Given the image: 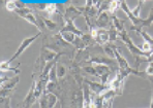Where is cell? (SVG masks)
<instances>
[{
	"label": "cell",
	"mask_w": 153,
	"mask_h": 108,
	"mask_svg": "<svg viewBox=\"0 0 153 108\" xmlns=\"http://www.w3.org/2000/svg\"><path fill=\"white\" fill-rule=\"evenodd\" d=\"M85 63L87 64H100V65H107L112 69V71L118 72L119 71V66L117 63L116 59H112V58L108 57L105 55H91L89 56V59L85 61Z\"/></svg>",
	"instance_id": "1"
},
{
	"label": "cell",
	"mask_w": 153,
	"mask_h": 108,
	"mask_svg": "<svg viewBox=\"0 0 153 108\" xmlns=\"http://www.w3.org/2000/svg\"><path fill=\"white\" fill-rule=\"evenodd\" d=\"M42 32H39L38 31V33H36L35 35H33V36H29V37H27V38H24L23 40H22V42H21V44L19 46V48H18V49H17V51H16L15 54L13 55V57L10 58V60H7V63H12L13 60H16L17 58H19L20 56L22 55V54L24 53V51H26L27 48H28V46H30V44H32L33 42L35 41V40L37 39L39 36H42Z\"/></svg>",
	"instance_id": "2"
},
{
	"label": "cell",
	"mask_w": 153,
	"mask_h": 108,
	"mask_svg": "<svg viewBox=\"0 0 153 108\" xmlns=\"http://www.w3.org/2000/svg\"><path fill=\"white\" fill-rule=\"evenodd\" d=\"M84 82L86 84H88L90 90H91L96 96H102L103 93H105V92L108 91V90H110L109 84H102V82H93V80H89V79H87V78H84Z\"/></svg>",
	"instance_id": "3"
},
{
	"label": "cell",
	"mask_w": 153,
	"mask_h": 108,
	"mask_svg": "<svg viewBox=\"0 0 153 108\" xmlns=\"http://www.w3.org/2000/svg\"><path fill=\"white\" fill-rule=\"evenodd\" d=\"M35 84H36V82L33 79L30 90H29V92L27 93V95L25 97V99L23 100V102H22L21 104H19V107H21V108H30L37 101V98L34 95Z\"/></svg>",
	"instance_id": "4"
},
{
	"label": "cell",
	"mask_w": 153,
	"mask_h": 108,
	"mask_svg": "<svg viewBox=\"0 0 153 108\" xmlns=\"http://www.w3.org/2000/svg\"><path fill=\"white\" fill-rule=\"evenodd\" d=\"M83 15L82 12L80 10V8L78 6L75 5H69L65 8L64 13H63V21H75L76 18Z\"/></svg>",
	"instance_id": "5"
},
{
	"label": "cell",
	"mask_w": 153,
	"mask_h": 108,
	"mask_svg": "<svg viewBox=\"0 0 153 108\" xmlns=\"http://www.w3.org/2000/svg\"><path fill=\"white\" fill-rule=\"evenodd\" d=\"M121 10H122L123 12H124V13L127 15L128 19H129L130 21H131L132 26L138 27V28H141V25H142V23H143L144 19H142V18H136L134 15H132V12H131V10H130V8L128 7L126 1H122V3H121Z\"/></svg>",
	"instance_id": "6"
},
{
	"label": "cell",
	"mask_w": 153,
	"mask_h": 108,
	"mask_svg": "<svg viewBox=\"0 0 153 108\" xmlns=\"http://www.w3.org/2000/svg\"><path fill=\"white\" fill-rule=\"evenodd\" d=\"M112 25V15L109 12H105L98 15L97 19L95 22V27L97 29H105L107 26L111 27Z\"/></svg>",
	"instance_id": "7"
},
{
	"label": "cell",
	"mask_w": 153,
	"mask_h": 108,
	"mask_svg": "<svg viewBox=\"0 0 153 108\" xmlns=\"http://www.w3.org/2000/svg\"><path fill=\"white\" fill-rule=\"evenodd\" d=\"M96 44H98L100 46H105L107 43L110 42L109 38V31H107L105 29H98L97 30V36H96L95 40H94Z\"/></svg>",
	"instance_id": "8"
},
{
	"label": "cell",
	"mask_w": 153,
	"mask_h": 108,
	"mask_svg": "<svg viewBox=\"0 0 153 108\" xmlns=\"http://www.w3.org/2000/svg\"><path fill=\"white\" fill-rule=\"evenodd\" d=\"M60 30H63V31H68V32L74 33L75 35L79 36V37H83L84 36V33L78 28V27L75 25V22L74 21H65L64 22V26L62 27Z\"/></svg>",
	"instance_id": "9"
},
{
	"label": "cell",
	"mask_w": 153,
	"mask_h": 108,
	"mask_svg": "<svg viewBox=\"0 0 153 108\" xmlns=\"http://www.w3.org/2000/svg\"><path fill=\"white\" fill-rule=\"evenodd\" d=\"M130 31H134L136 33L140 34L142 36V38L144 39V41H146V42H148L149 44H151L152 49H153V37L151 35H149L147 32L143 31V29L138 28V27H134V26H130Z\"/></svg>",
	"instance_id": "10"
},
{
	"label": "cell",
	"mask_w": 153,
	"mask_h": 108,
	"mask_svg": "<svg viewBox=\"0 0 153 108\" xmlns=\"http://www.w3.org/2000/svg\"><path fill=\"white\" fill-rule=\"evenodd\" d=\"M19 66H20V64H18L17 67H10V63H7V61H2L1 65H0V67H1V72H3V73L13 72V73H16L17 75H19V73L21 72L20 71V69L18 68Z\"/></svg>",
	"instance_id": "11"
},
{
	"label": "cell",
	"mask_w": 153,
	"mask_h": 108,
	"mask_svg": "<svg viewBox=\"0 0 153 108\" xmlns=\"http://www.w3.org/2000/svg\"><path fill=\"white\" fill-rule=\"evenodd\" d=\"M20 82V77L19 75H15L13 77H10L5 84H1V89H5V90H15L16 85L19 84Z\"/></svg>",
	"instance_id": "12"
},
{
	"label": "cell",
	"mask_w": 153,
	"mask_h": 108,
	"mask_svg": "<svg viewBox=\"0 0 153 108\" xmlns=\"http://www.w3.org/2000/svg\"><path fill=\"white\" fill-rule=\"evenodd\" d=\"M94 67H95L96 71H97L98 75H100V78L102 77V76H105V75H111V73L113 72L112 69L110 68L109 66H107V65L96 64V65H94Z\"/></svg>",
	"instance_id": "13"
},
{
	"label": "cell",
	"mask_w": 153,
	"mask_h": 108,
	"mask_svg": "<svg viewBox=\"0 0 153 108\" xmlns=\"http://www.w3.org/2000/svg\"><path fill=\"white\" fill-rule=\"evenodd\" d=\"M112 25H113L115 27V29L118 31V33H121V32H123V31H125L124 21L119 19V18H117L116 15H112Z\"/></svg>",
	"instance_id": "14"
},
{
	"label": "cell",
	"mask_w": 153,
	"mask_h": 108,
	"mask_svg": "<svg viewBox=\"0 0 153 108\" xmlns=\"http://www.w3.org/2000/svg\"><path fill=\"white\" fill-rule=\"evenodd\" d=\"M59 33L61 34V36L63 37V39L65 40L66 42H68V43H71V46H74V43L76 42V39L78 36L75 35L74 33L71 32H68V31H63V30H60Z\"/></svg>",
	"instance_id": "15"
},
{
	"label": "cell",
	"mask_w": 153,
	"mask_h": 108,
	"mask_svg": "<svg viewBox=\"0 0 153 108\" xmlns=\"http://www.w3.org/2000/svg\"><path fill=\"white\" fill-rule=\"evenodd\" d=\"M40 18H42V20L44 21L45 25H46V28L48 29L49 31H56L58 28V24L55 23L54 21H52V20L48 19V18L44 17V15H40Z\"/></svg>",
	"instance_id": "16"
},
{
	"label": "cell",
	"mask_w": 153,
	"mask_h": 108,
	"mask_svg": "<svg viewBox=\"0 0 153 108\" xmlns=\"http://www.w3.org/2000/svg\"><path fill=\"white\" fill-rule=\"evenodd\" d=\"M115 48L116 46H114V43H107L105 46H102V51H105V54L108 56V57L112 58V59H115Z\"/></svg>",
	"instance_id": "17"
},
{
	"label": "cell",
	"mask_w": 153,
	"mask_h": 108,
	"mask_svg": "<svg viewBox=\"0 0 153 108\" xmlns=\"http://www.w3.org/2000/svg\"><path fill=\"white\" fill-rule=\"evenodd\" d=\"M121 3H122V1H120V0H112V1H110V8H109L110 15H114L117 10L119 8H121Z\"/></svg>",
	"instance_id": "18"
},
{
	"label": "cell",
	"mask_w": 153,
	"mask_h": 108,
	"mask_svg": "<svg viewBox=\"0 0 153 108\" xmlns=\"http://www.w3.org/2000/svg\"><path fill=\"white\" fill-rule=\"evenodd\" d=\"M47 94V101H48L49 108H55L58 103V96L53 93H46Z\"/></svg>",
	"instance_id": "19"
},
{
	"label": "cell",
	"mask_w": 153,
	"mask_h": 108,
	"mask_svg": "<svg viewBox=\"0 0 153 108\" xmlns=\"http://www.w3.org/2000/svg\"><path fill=\"white\" fill-rule=\"evenodd\" d=\"M57 12H58V4L54 3V2H51V3H47L46 10H45L44 12L49 15H53Z\"/></svg>",
	"instance_id": "20"
},
{
	"label": "cell",
	"mask_w": 153,
	"mask_h": 108,
	"mask_svg": "<svg viewBox=\"0 0 153 108\" xmlns=\"http://www.w3.org/2000/svg\"><path fill=\"white\" fill-rule=\"evenodd\" d=\"M56 70H57L58 79H62L65 76V74H66V68H65V66L62 63L58 62L57 65H56Z\"/></svg>",
	"instance_id": "21"
},
{
	"label": "cell",
	"mask_w": 153,
	"mask_h": 108,
	"mask_svg": "<svg viewBox=\"0 0 153 108\" xmlns=\"http://www.w3.org/2000/svg\"><path fill=\"white\" fill-rule=\"evenodd\" d=\"M119 37L118 31L115 29V27L113 25H111L109 29V38H110V43H114L115 41L117 40V38Z\"/></svg>",
	"instance_id": "22"
},
{
	"label": "cell",
	"mask_w": 153,
	"mask_h": 108,
	"mask_svg": "<svg viewBox=\"0 0 153 108\" xmlns=\"http://www.w3.org/2000/svg\"><path fill=\"white\" fill-rule=\"evenodd\" d=\"M152 24H153V6H152L151 10H150V12H149L148 18L144 19L143 23H142V25H141V29H143L144 27H150Z\"/></svg>",
	"instance_id": "23"
},
{
	"label": "cell",
	"mask_w": 153,
	"mask_h": 108,
	"mask_svg": "<svg viewBox=\"0 0 153 108\" xmlns=\"http://www.w3.org/2000/svg\"><path fill=\"white\" fill-rule=\"evenodd\" d=\"M5 8L7 12H15L16 10H18V6H17V0H10V1H6L5 2Z\"/></svg>",
	"instance_id": "24"
},
{
	"label": "cell",
	"mask_w": 153,
	"mask_h": 108,
	"mask_svg": "<svg viewBox=\"0 0 153 108\" xmlns=\"http://www.w3.org/2000/svg\"><path fill=\"white\" fill-rule=\"evenodd\" d=\"M32 12H33V10L31 7H28V6L23 7V8H18V10L15 12L16 15H18L19 17H21V18H23L24 15H29V13H32Z\"/></svg>",
	"instance_id": "25"
},
{
	"label": "cell",
	"mask_w": 153,
	"mask_h": 108,
	"mask_svg": "<svg viewBox=\"0 0 153 108\" xmlns=\"http://www.w3.org/2000/svg\"><path fill=\"white\" fill-rule=\"evenodd\" d=\"M82 69L86 72V73L90 74V75L95 76V77H100V75H98L97 71H96V69L94 66H91V65H89V66H84V67H82Z\"/></svg>",
	"instance_id": "26"
},
{
	"label": "cell",
	"mask_w": 153,
	"mask_h": 108,
	"mask_svg": "<svg viewBox=\"0 0 153 108\" xmlns=\"http://www.w3.org/2000/svg\"><path fill=\"white\" fill-rule=\"evenodd\" d=\"M144 3H145V1H144V0H141V1L138 2V4H137L136 7H134V10H131L132 15H134L136 18H140V12H141L142 6L144 5Z\"/></svg>",
	"instance_id": "27"
},
{
	"label": "cell",
	"mask_w": 153,
	"mask_h": 108,
	"mask_svg": "<svg viewBox=\"0 0 153 108\" xmlns=\"http://www.w3.org/2000/svg\"><path fill=\"white\" fill-rule=\"evenodd\" d=\"M10 101H12V97L0 98V107L1 108H12V106H10Z\"/></svg>",
	"instance_id": "28"
},
{
	"label": "cell",
	"mask_w": 153,
	"mask_h": 108,
	"mask_svg": "<svg viewBox=\"0 0 153 108\" xmlns=\"http://www.w3.org/2000/svg\"><path fill=\"white\" fill-rule=\"evenodd\" d=\"M16 90V89H15ZM15 90H5L1 89L0 90V98H6V97H12L13 93L15 92Z\"/></svg>",
	"instance_id": "29"
},
{
	"label": "cell",
	"mask_w": 153,
	"mask_h": 108,
	"mask_svg": "<svg viewBox=\"0 0 153 108\" xmlns=\"http://www.w3.org/2000/svg\"><path fill=\"white\" fill-rule=\"evenodd\" d=\"M145 73L148 77H153V63H149L145 69Z\"/></svg>",
	"instance_id": "30"
},
{
	"label": "cell",
	"mask_w": 153,
	"mask_h": 108,
	"mask_svg": "<svg viewBox=\"0 0 153 108\" xmlns=\"http://www.w3.org/2000/svg\"><path fill=\"white\" fill-rule=\"evenodd\" d=\"M46 6H47V3H36L34 4V7L37 8L38 10H40V12H45V10H46Z\"/></svg>",
	"instance_id": "31"
},
{
	"label": "cell",
	"mask_w": 153,
	"mask_h": 108,
	"mask_svg": "<svg viewBox=\"0 0 153 108\" xmlns=\"http://www.w3.org/2000/svg\"><path fill=\"white\" fill-rule=\"evenodd\" d=\"M150 108H153V92H152V98H151V102H150Z\"/></svg>",
	"instance_id": "32"
},
{
	"label": "cell",
	"mask_w": 153,
	"mask_h": 108,
	"mask_svg": "<svg viewBox=\"0 0 153 108\" xmlns=\"http://www.w3.org/2000/svg\"><path fill=\"white\" fill-rule=\"evenodd\" d=\"M18 108H21V107H18Z\"/></svg>",
	"instance_id": "33"
},
{
	"label": "cell",
	"mask_w": 153,
	"mask_h": 108,
	"mask_svg": "<svg viewBox=\"0 0 153 108\" xmlns=\"http://www.w3.org/2000/svg\"><path fill=\"white\" fill-rule=\"evenodd\" d=\"M149 108H150V107H149Z\"/></svg>",
	"instance_id": "34"
}]
</instances>
